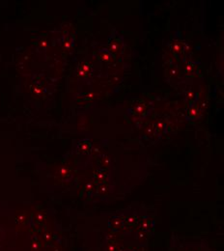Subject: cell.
Wrapping results in <instances>:
<instances>
[{"label":"cell","mask_w":224,"mask_h":251,"mask_svg":"<svg viewBox=\"0 0 224 251\" xmlns=\"http://www.w3.org/2000/svg\"><path fill=\"white\" fill-rule=\"evenodd\" d=\"M147 106H148V104H146L143 100H138L134 104L131 105V107L129 109V114L135 119L142 118L148 113Z\"/></svg>","instance_id":"1"}]
</instances>
